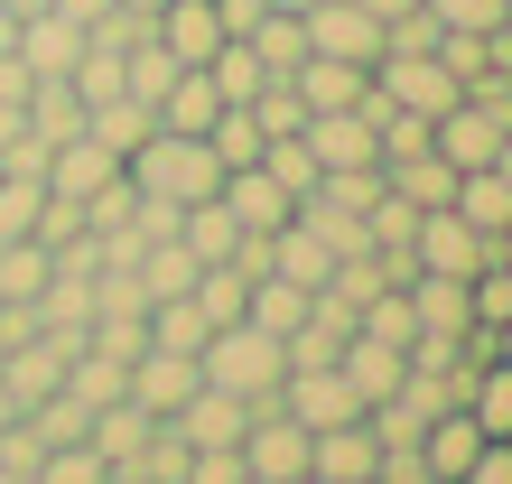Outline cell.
Instances as JSON below:
<instances>
[{
  "label": "cell",
  "mask_w": 512,
  "mask_h": 484,
  "mask_svg": "<svg viewBox=\"0 0 512 484\" xmlns=\"http://www.w3.org/2000/svg\"><path fill=\"white\" fill-rule=\"evenodd\" d=\"M122 177H131V196H159V205H205L224 187V159L205 140H187V131H149L131 159H122Z\"/></svg>",
  "instance_id": "cell-1"
},
{
  "label": "cell",
  "mask_w": 512,
  "mask_h": 484,
  "mask_svg": "<svg viewBox=\"0 0 512 484\" xmlns=\"http://www.w3.org/2000/svg\"><path fill=\"white\" fill-rule=\"evenodd\" d=\"M196 373L215 382V391H233V401H270L280 391V373H289V354H280V336H261L252 317H233V326H215V336L196 345Z\"/></svg>",
  "instance_id": "cell-2"
},
{
  "label": "cell",
  "mask_w": 512,
  "mask_h": 484,
  "mask_svg": "<svg viewBox=\"0 0 512 484\" xmlns=\"http://www.w3.org/2000/svg\"><path fill=\"white\" fill-rule=\"evenodd\" d=\"M270 401H280L298 429H345V419H364V401H354V382L336 373V363H308V373H280V391H270Z\"/></svg>",
  "instance_id": "cell-3"
},
{
  "label": "cell",
  "mask_w": 512,
  "mask_h": 484,
  "mask_svg": "<svg viewBox=\"0 0 512 484\" xmlns=\"http://www.w3.org/2000/svg\"><path fill=\"white\" fill-rule=\"evenodd\" d=\"M373 94L391 112H419V121H438L447 103H457V75L438 66V47L429 56H373Z\"/></svg>",
  "instance_id": "cell-4"
},
{
  "label": "cell",
  "mask_w": 512,
  "mask_h": 484,
  "mask_svg": "<svg viewBox=\"0 0 512 484\" xmlns=\"http://www.w3.org/2000/svg\"><path fill=\"white\" fill-rule=\"evenodd\" d=\"M243 475H261V484H298V475H308V429H298L280 401L252 410V429H243Z\"/></svg>",
  "instance_id": "cell-5"
},
{
  "label": "cell",
  "mask_w": 512,
  "mask_h": 484,
  "mask_svg": "<svg viewBox=\"0 0 512 484\" xmlns=\"http://www.w3.org/2000/svg\"><path fill=\"white\" fill-rule=\"evenodd\" d=\"M298 28H308V56H345V66L382 56V19L364 0H317V10H298Z\"/></svg>",
  "instance_id": "cell-6"
},
{
  "label": "cell",
  "mask_w": 512,
  "mask_h": 484,
  "mask_svg": "<svg viewBox=\"0 0 512 484\" xmlns=\"http://www.w3.org/2000/svg\"><path fill=\"white\" fill-rule=\"evenodd\" d=\"M103 187H122V159L94 140V131H75V140H56L47 149V196H66V205H94Z\"/></svg>",
  "instance_id": "cell-7"
},
{
  "label": "cell",
  "mask_w": 512,
  "mask_h": 484,
  "mask_svg": "<svg viewBox=\"0 0 512 484\" xmlns=\"http://www.w3.org/2000/svg\"><path fill=\"white\" fill-rule=\"evenodd\" d=\"M410 270H438V280H475V270H485V233L457 224V215L438 205V215H419V233H410Z\"/></svg>",
  "instance_id": "cell-8"
},
{
  "label": "cell",
  "mask_w": 512,
  "mask_h": 484,
  "mask_svg": "<svg viewBox=\"0 0 512 484\" xmlns=\"http://www.w3.org/2000/svg\"><path fill=\"white\" fill-rule=\"evenodd\" d=\"M308 475H317V484H373V475H382V438H373V419L317 429V438H308Z\"/></svg>",
  "instance_id": "cell-9"
},
{
  "label": "cell",
  "mask_w": 512,
  "mask_h": 484,
  "mask_svg": "<svg viewBox=\"0 0 512 484\" xmlns=\"http://www.w3.org/2000/svg\"><path fill=\"white\" fill-rule=\"evenodd\" d=\"M168 429L187 438V447H243V429H252V401H233V391H215V382H196L187 401L168 410Z\"/></svg>",
  "instance_id": "cell-10"
},
{
  "label": "cell",
  "mask_w": 512,
  "mask_h": 484,
  "mask_svg": "<svg viewBox=\"0 0 512 484\" xmlns=\"http://www.w3.org/2000/svg\"><path fill=\"white\" fill-rule=\"evenodd\" d=\"M215 205H224V215L243 224V233H261V242H270V233H280V224L298 215V205H289L280 187H270V168H261V159H252V168H224V187H215Z\"/></svg>",
  "instance_id": "cell-11"
},
{
  "label": "cell",
  "mask_w": 512,
  "mask_h": 484,
  "mask_svg": "<svg viewBox=\"0 0 512 484\" xmlns=\"http://www.w3.org/2000/svg\"><path fill=\"white\" fill-rule=\"evenodd\" d=\"M336 373L354 382V401L373 410V401H391V391H401V373H410V354H401V345H382V336H364V326H354V336L336 345Z\"/></svg>",
  "instance_id": "cell-12"
},
{
  "label": "cell",
  "mask_w": 512,
  "mask_h": 484,
  "mask_svg": "<svg viewBox=\"0 0 512 484\" xmlns=\"http://www.w3.org/2000/svg\"><path fill=\"white\" fill-rule=\"evenodd\" d=\"M196 382H205V373H196V354H168V345H140V354H131V401H140L149 419H168Z\"/></svg>",
  "instance_id": "cell-13"
},
{
  "label": "cell",
  "mask_w": 512,
  "mask_h": 484,
  "mask_svg": "<svg viewBox=\"0 0 512 484\" xmlns=\"http://www.w3.org/2000/svg\"><path fill=\"white\" fill-rule=\"evenodd\" d=\"M149 38H159L177 66H205V56L224 47V28H215V0H159L149 10Z\"/></svg>",
  "instance_id": "cell-14"
},
{
  "label": "cell",
  "mask_w": 512,
  "mask_h": 484,
  "mask_svg": "<svg viewBox=\"0 0 512 484\" xmlns=\"http://www.w3.org/2000/svg\"><path fill=\"white\" fill-rule=\"evenodd\" d=\"M270 280H289V289H326V280H336V252H326V233L289 215L280 233H270Z\"/></svg>",
  "instance_id": "cell-15"
},
{
  "label": "cell",
  "mask_w": 512,
  "mask_h": 484,
  "mask_svg": "<svg viewBox=\"0 0 512 484\" xmlns=\"http://www.w3.org/2000/svg\"><path fill=\"white\" fill-rule=\"evenodd\" d=\"M75 56H84V28L66 19V10H38V19H19V66L28 75H75Z\"/></svg>",
  "instance_id": "cell-16"
},
{
  "label": "cell",
  "mask_w": 512,
  "mask_h": 484,
  "mask_svg": "<svg viewBox=\"0 0 512 484\" xmlns=\"http://www.w3.org/2000/svg\"><path fill=\"white\" fill-rule=\"evenodd\" d=\"M289 84H298V103H308V112H354V103L373 94V66H345V56H308Z\"/></svg>",
  "instance_id": "cell-17"
},
{
  "label": "cell",
  "mask_w": 512,
  "mask_h": 484,
  "mask_svg": "<svg viewBox=\"0 0 512 484\" xmlns=\"http://www.w3.org/2000/svg\"><path fill=\"white\" fill-rule=\"evenodd\" d=\"M149 429H159V419H149V410L131 401V391H122V401H103L94 419H84V447H94L103 466H131L140 447H149Z\"/></svg>",
  "instance_id": "cell-18"
},
{
  "label": "cell",
  "mask_w": 512,
  "mask_h": 484,
  "mask_svg": "<svg viewBox=\"0 0 512 484\" xmlns=\"http://www.w3.org/2000/svg\"><path fill=\"white\" fill-rule=\"evenodd\" d=\"M475 447H485V429H475L466 410H438L429 429H419V466H429V484H457L475 466Z\"/></svg>",
  "instance_id": "cell-19"
},
{
  "label": "cell",
  "mask_w": 512,
  "mask_h": 484,
  "mask_svg": "<svg viewBox=\"0 0 512 484\" xmlns=\"http://www.w3.org/2000/svg\"><path fill=\"white\" fill-rule=\"evenodd\" d=\"M215 112H224V94L205 84V66H177V84L159 94V131H187V140H205V131H215Z\"/></svg>",
  "instance_id": "cell-20"
},
{
  "label": "cell",
  "mask_w": 512,
  "mask_h": 484,
  "mask_svg": "<svg viewBox=\"0 0 512 484\" xmlns=\"http://www.w3.org/2000/svg\"><path fill=\"white\" fill-rule=\"evenodd\" d=\"M447 215H457V224H475V233H512V187H503V177L494 168H466L457 177V196H447Z\"/></svg>",
  "instance_id": "cell-21"
},
{
  "label": "cell",
  "mask_w": 512,
  "mask_h": 484,
  "mask_svg": "<svg viewBox=\"0 0 512 484\" xmlns=\"http://www.w3.org/2000/svg\"><path fill=\"white\" fill-rule=\"evenodd\" d=\"M382 187L401 196V205H419V215H438V205L457 196V168H447L438 149H419V159H391V168H382Z\"/></svg>",
  "instance_id": "cell-22"
},
{
  "label": "cell",
  "mask_w": 512,
  "mask_h": 484,
  "mask_svg": "<svg viewBox=\"0 0 512 484\" xmlns=\"http://www.w3.org/2000/svg\"><path fill=\"white\" fill-rule=\"evenodd\" d=\"M131 270H140V298L159 308V298H187V289H196V270H205V261H196L177 233H168V242H149V252H140Z\"/></svg>",
  "instance_id": "cell-23"
},
{
  "label": "cell",
  "mask_w": 512,
  "mask_h": 484,
  "mask_svg": "<svg viewBox=\"0 0 512 484\" xmlns=\"http://www.w3.org/2000/svg\"><path fill=\"white\" fill-rule=\"evenodd\" d=\"M84 131V94H75V84L66 75H47V84H28V140H75Z\"/></svg>",
  "instance_id": "cell-24"
},
{
  "label": "cell",
  "mask_w": 512,
  "mask_h": 484,
  "mask_svg": "<svg viewBox=\"0 0 512 484\" xmlns=\"http://www.w3.org/2000/svg\"><path fill=\"white\" fill-rule=\"evenodd\" d=\"M243 47L261 56V75H270V84H289L298 66H308V28H298L289 10H270V19L252 28V38H243Z\"/></svg>",
  "instance_id": "cell-25"
},
{
  "label": "cell",
  "mask_w": 512,
  "mask_h": 484,
  "mask_svg": "<svg viewBox=\"0 0 512 484\" xmlns=\"http://www.w3.org/2000/svg\"><path fill=\"white\" fill-rule=\"evenodd\" d=\"M84 131H94L112 159H131V149L159 131V112H149V103H131V94H112V103H94V112H84Z\"/></svg>",
  "instance_id": "cell-26"
},
{
  "label": "cell",
  "mask_w": 512,
  "mask_h": 484,
  "mask_svg": "<svg viewBox=\"0 0 512 484\" xmlns=\"http://www.w3.org/2000/svg\"><path fill=\"white\" fill-rule=\"evenodd\" d=\"M66 391H75L84 410H103V401H122V391H131V363H122V354L75 345V363H66Z\"/></svg>",
  "instance_id": "cell-27"
},
{
  "label": "cell",
  "mask_w": 512,
  "mask_h": 484,
  "mask_svg": "<svg viewBox=\"0 0 512 484\" xmlns=\"http://www.w3.org/2000/svg\"><path fill=\"white\" fill-rule=\"evenodd\" d=\"M177 242H187L196 261H233V252H243V224L205 196V205H187V215H177Z\"/></svg>",
  "instance_id": "cell-28"
},
{
  "label": "cell",
  "mask_w": 512,
  "mask_h": 484,
  "mask_svg": "<svg viewBox=\"0 0 512 484\" xmlns=\"http://www.w3.org/2000/svg\"><path fill=\"white\" fill-rule=\"evenodd\" d=\"M187 298H196V317H205V326H233V317H243V298H252V280H243L233 261H205Z\"/></svg>",
  "instance_id": "cell-29"
},
{
  "label": "cell",
  "mask_w": 512,
  "mask_h": 484,
  "mask_svg": "<svg viewBox=\"0 0 512 484\" xmlns=\"http://www.w3.org/2000/svg\"><path fill=\"white\" fill-rule=\"evenodd\" d=\"M205 84H215V94H224V103H252V94H261V84H270V75H261V56H252L243 38H224L215 56H205Z\"/></svg>",
  "instance_id": "cell-30"
},
{
  "label": "cell",
  "mask_w": 512,
  "mask_h": 484,
  "mask_svg": "<svg viewBox=\"0 0 512 484\" xmlns=\"http://www.w3.org/2000/svg\"><path fill=\"white\" fill-rule=\"evenodd\" d=\"M19 419H28V438H38V447H75V438H84V419H94V410H84L75 391H47V401H28Z\"/></svg>",
  "instance_id": "cell-31"
},
{
  "label": "cell",
  "mask_w": 512,
  "mask_h": 484,
  "mask_svg": "<svg viewBox=\"0 0 512 484\" xmlns=\"http://www.w3.org/2000/svg\"><path fill=\"white\" fill-rule=\"evenodd\" d=\"M205 336H215V326L196 317V298H159V308H149V345H168V354H196Z\"/></svg>",
  "instance_id": "cell-32"
},
{
  "label": "cell",
  "mask_w": 512,
  "mask_h": 484,
  "mask_svg": "<svg viewBox=\"0 0 512 484\" xmlns=\"http://www.w3.org/2000/svg\"><path fill=\"white\" fill-rule=\"evenodd\" d=\"M205 149H215L224 168H252V159H261V121H252L243 103H224V112H215V131H205Z\"/></svg>",
  "instance_id": "cell-33"
},
{
  "label": "cell",
  "mask_w": 512,
  "mask_h": 484,
  "mask_svg": "<svg viewBox=\"0 0 512 484\" xmlns=\"http://www.w3.org/2000/svg\"><path fill=\"white\" fill-rule=\"evenodd\" d=\"M47 205V177H0V242H28Z\"/></svg>",
  "instance_id": "cell-34"
},
{
  "label": "cell",
  "mask_w": 512,
  "mask_h": 484,
  "mask_svg": "<svg viewBox=\"0 0 512 484\" xmlns=\"http://www.w3.org/2000/svg\"><path fill=\"white\" fill-rule=\"evenodd\" d=\"M261 168H270V187H280L289 205L317 187V159H308V140H261Z\"/></svg>",
  "instance_id": "cell-35"
},
{
  "label": "cell",
  "mask_w": 512,
  "mask_h": 484,
  "mask_svg": "<svg viewBox=\"0 0 512 484\" xmlns=\"http://www.w3.org/2000/svg\"><path fill=\"white\" fill-rule=\"evenodd\" d=\"M187 457H196V447H187V438H177L168 419H159V429H149V447H140L131 466H140L149 484H187Z\"/></svg>",
  "instance_id": "cell-36"
},
{
  "label": "cell",
  "mask_w": 512,
  "mask_h": 484,
  "mask_svg": "<svg viewBox=\"0 0 512 484\" xmlns=\"http://www.w3.org/2000/svg\"><path fill=\"white\" fill-rule=\"evenodd\" d=\"M466 308H475V326H503L512 317V261H485L466 280Z\"/></svg>",
  "instance_id": "cell-37"
},
{
  "label": "cell",
  "mask_w": 512,
  "mask_h": 484,
  "mask_svg": "<svg viewBox=\"0 0 512 484\" xmlns=\"http://www.w3.org/2000/svg\"><path fill=\"white\" fill-rule=\"evenodd\" d=\"M419 10H429L438 28H466V38H494V28H503V10H512V0H419Z\"/></svg>",
  "instance_id": "cell-38"
},
{
  "label": "cell",
  "mask_w": 512,
  "mask_h": 484,
  "mask_svg": "<svg viewBox=\"0 0 512 484\" xmlns=\"http://www.w3.org/2000/svg\"><path fill=\"white\" fill-rule=\"evenodd\" d=\"M103 475H112V466H103L84 438H75V447H47V457H38V484H103Z\"/></svg>",
  "instance_id": "cell-39"
},
{
  "label": "cell",
  "mask_w": 512,
  "mask_h": 484,
  "mask_svg": "<svg viewBox=\"0 0 512 484\" xmlns=\"http://www.w3.org/2000/svg\"><path fill=\"white\" fill-rule=\"evenodd\" d=\"M28 242H47V252H66V242H84V205L47 196V205H38V233H28Z\"/></svg>",
  "instance_id": "cell-40"
},
{
  "label": "cell",
  "mask_w": 512,
  "mask_h": 484,
  "mask_svg": "<svg viewBox=\"0 0 512 484\" xmlns=\"http://www.w3.org/2000/svg\"><path fill=\"white\" fill-rule=\"evenodd\" d=\"M457 484H512V438H485V447H475V466H466Z\"/></svg>",
  "instance_id": "cell-41"
},
{
  "label": "cell",
  "mask_w": 512,
  "mask_h": 484,
  "mask_svg": "<svg viewBox=\"0 0 512 484\" xmlns=\"http://www.w3.org/2000/svg\"><path fill=\"white\" fill-rule=\"evenodd\" d=\"M28 84H38V75H28L19 47H10V56H0V103H28Z\"/></svg>",
  "instance_id": "cell-42"
},
{
  "label": "cell",
  "mask_w": 512,
  "mask_h": 484,
  "mask_svg": "<svg viewBox=\"0 0 512 484\" xmlns=\"http://www.w3.org/2000/svg\"><path fill=\"white\" fill-rule=\"evenodd\" d=\"M56 10H66V19H75V28H94V19H103V10H112V0H56Z\"/></svg>",
  "instance_id": "cell-43"
},
{
  "label": "cell",
  "mask_w": 512,
  "mask_h": 484,
  "mask_svg": "<svg viewBox=\"0 0 512 484\" xmlns=\"http://www.w3.org/2000/svg\"><path fill=\"white\" fill-rule=\"evenodd\" d=\"M364 10H373V19L391 28V19H410V10H419V0H364Z\"/></svg>",
  "instance_id": "cell-44"
},
{
  "label": "cell",
  "mask_w": 512,
  "mask_h": 484,
  "mask_svg": "<svg viewBox=\"0 0 512 484\" xmlns=\"http://www.w3.org/2000/svg\"><path fill=\"white\" fill-rule=\"evenodd\" d=\"M0 10H10V19H38V10H56V0H0Z\"/></svg>",
  "instance_id": "cell-45"
},
{
  "label": "cell",
  "mask_w": 512,
  "mask_h": 484,
  "mask_svg": "<svg viewBox=\"0 0 512 484\" xmlns=\"http://www.w3.org/2000/svg\"><path fill=\"white\" fill-rule=\"evenodd\" d=\"M494 177H503V187H512V131H503V149H494Z\"/></svg>",
  "instance_id": "cell-46"
},
{
  "label": "cell",
  "mask_w": 512,
  "mask_h": 484,
  "mask_svg": "<svg viewBox=\"0 0 512 484\" xmlns=\"http://www.w3.org/2000/svg\"><path fill=\"white\" fill-rule=\"evenodd\" d=\"M494 363H512V317H503V326H494Z\"/></svg>",
  "instance_id": "cell-47"
},
{
  "label": "cell",
  "mask_w": 512,
  "mask_h": 484,
  "mask_svg": "<svg viewBox=\"0 0 512 484\" xmlns=\"http://www.w3.org/2000/svg\"><path fill=\"white\" fill-rule=\"evenodd\" d=\"M261 10H289V19H298V10H317V0H261Z\"/></svg>",
  "instance_id": "cell-48"
},
{
  "label": "cell",
  "mask_w": 512,
  "mask_h": 484,
  "mask_svg": "<svg viewBox=\"0 0 512 484\" xmlns=\"http://www.w3.org/2000/svg\"><path fill=\"white\" fill-rule=\"evenodd\" d=\"M10 419H19V401H10V382H0V429H10Z\"/></svg>",
  "instance_id": "cell-49"
},
{
  "label": "cell",
  "mask_w": 512,
  "mask_h": 484,
  "mask_svg": "<svg viewBox=\"0 0 512 484\" xmlns=\"http://www.w3.org/2000/svg\"><path fill=\"white\" fill-rule=\"evenodd\" d=\"M112 10H140V19H149V10H159V0H112Z\"/></svg>",
  "instance_id": "cell-50"
},
{
  "label": "cell",
  "mask_w": 512,
  "mask_h": 484,
  "mask_svg": "<svg viewBox=\"0 0 512 484\" xmlns=\"http://www.w3.org/2000/svg\"><path fill=\"white\" fill-rule=\"evenodd\" d=\"M0 484H38V475H19V466H0Z\"/></svg>",
  "instance_id": "cell-51"
},
{
  "label": "cell",
  "mask_w": 512,
  "mask_h": 484,
  "mask_svg": "<svg viewBox=\"0 0 512 484\" xmlns=\"http://www.w3.org/2000/svg\"><path fill=\"white\" fill-rule=\"evenodd\" d=\"M503 47H512V10H503Z\"/></svg>",
  "instance_id": "cell-52"
},
{
  "label": "cell",
  "mask_w": 512,
  "mask_h": 484,
  "mask_svg": "<svg viewBox=\"0 0 512 484\" xmlns=\"http://www.w3.org/2000/svg\"><path fill=\"white\" fill-rule=\"evenodd\" d=\"M243 484H261V475H243Z\"/></svg>",
  "instance_id": "cell-53"
}]
</instances>
